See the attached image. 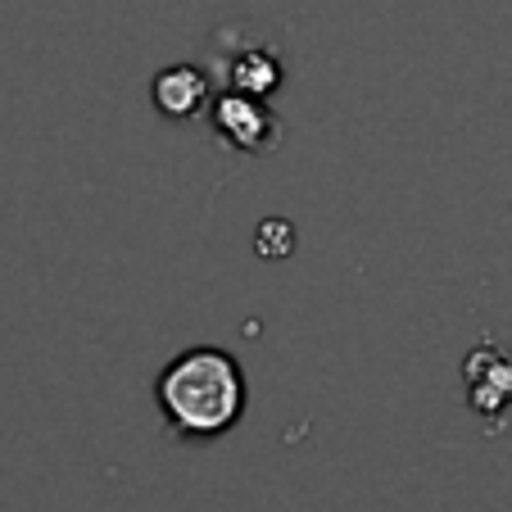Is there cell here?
Instances as JSON below:
<instances>
[{
    "mask_svg": "<svg viewBox=\"0 0 512 512\" xmlns=\"http://www.w3.org/2000/svg\"><path fill=\"white\" fill-rule=\"evenodd\" d=\"M245 372L227 349L195 345L177 354L155 381V404L177 440H218L245 417Z\"/></svg>",
    "mask_w": 512,
    "mask_h": 512,
    "instance_id": "obj_1",
    "label": "cell"
},
{
    "mask_svg": "<svg viewBox=\"0 0 512 512\" xmlns=\"http://www.w3.org/2000/svg\"><path fill=\"white\" fill-rule=\"evenodd\" d=\"M463 390L472 413L499 417L512 408V349H499L494 340L476 345L463 358Z\"/></svg>",
    "mask_w": 512,
    "mask_h": 512,
    "instance_id": "obj_2",
    "label": "cell"
},
{
    "mask_svg": "<svg viewBox=\"0 0 512 512\" xmlns=\"http://www.w3.org/2000/svg\"><path fill=\"white\" fill-rule=\"evenodd\" d=\"M213 127L232 150H245V155H259L277 141V118L263 109V96H250V91H227L213 105Z\"/></svg>",
    "mask_w": 512,
    "mask_h": 512,
    "instance_id": "obj_3",
    "label": "cell"
},
{
    "mask_svg": "<svg viewBox=\"0 0 512 512\" xmlns=\"http://www.w3.org/2000/svg\"><path fill=\"white\" fill-rule=\"evenodd\" d=\"M150 100H155V109L159 114H168V118H195L204 105H209V82H204L200 68L173 64V68H164V73L155 78Z\"/></svg>",
    "mask_w": 512,
    "mask_h": 512,
    "instance_id": "obj_4",
    "label": "cell"
},
{
    "mask_svg": "<svg viewBox=\"0 0 512 512\" xmlns=\"http://www.w3.org/2000/svg\"><path fill=\"white\" fill-rule=\"evenodd\" d=\"M232 82H236V91L268 96V91L281 82V64L268 55V50H245V55L232 64Z\"/></svg>",
    "mask_w": 512,
    "mask_h": 512,
    "instance_id": "obj_5",
    "label": "cell"
},
{
    "mask_svg": "<svg viewBox=\"0 0 512 512\" xmlns=\"http://www.w3.org/2000/svg\"><path fill=\"white\" fill-rule=\"evenodd\" d=\"M254 250H259L263 259H286V254L295 250V232H290L286 218H263L259 232H254Z\"/></svg>",
    "mask_w": 512,
    "mask_h": 512,
    "instance_id": "obj_6",
    "label": "cell"
}]
</instances>
